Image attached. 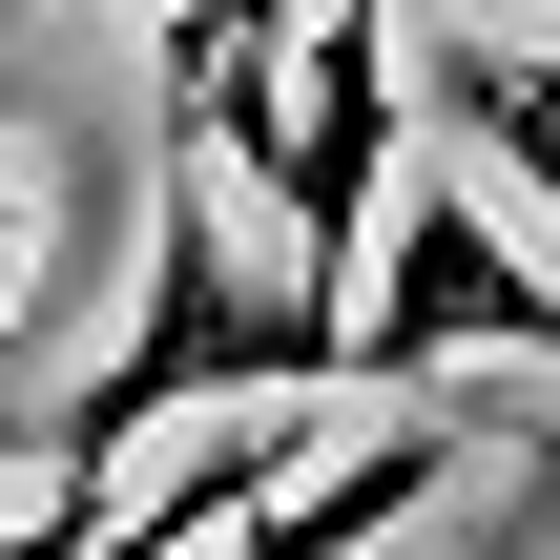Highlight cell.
Segmentation results:
<instances>
[{
    "instance_id": "cell-4",
    "label": "cell",
    "mask_w": 560,
    "mask_h": 560,
    "mask_svg": "<svg viewBox=\"0 0 560 560\" xmlns=\"http://www.w3.org/2000/svg\"><path fill=\"white\" fill-rule=\"evenodd\" d=\"M478 436H499L478 395H416V416H374V436H332L312 478H270V499H249V520H229L208 560H374L395 520H436V499L478 478Z\"/></svg>"
},
{
    "instance_id": "cell-3",
    "label": "cell",
    "mask_w": 560,
    "mask_h": 560,
    "mask_svg": "<svg viewBox=\"0 0 560 560\" xmlns=\"http://www.w3.org/2000/svg\"><path fill=\"white\" fill-rule=\"evenodd\" d=\"M353 374H560V270L499 229L478 166H395V229H374V312H353Z\"/></svg>"
},
{
    "instance_id": "cell-6",
    "label": "cell",
    "mask_w": 560,
    "mask_h": 560,
    "mask_svg": "<svg viewBox=\"0 0 560 560\" xmlns=\"http://www.w3.org/2000/svg\"><path fill=\"white\" fill-rule=\"evenodd\" d=\"M291 21H312V0H187V21H166V62H187V145H208V166H249V145H270Z\"/></svg>"
},
{
    "instance_id": "cell-1",
    "label": "cell",
    "mask_w": 560,
    "mask_h": 560,
    "mask_svg": "<svg viewBox=\"0 0 560 560\" xmlns=\"http://www.w3.org/2000/svg\"><path fill=\"white\" fill-rule=\"evenodd\" d=\"M249 395H353V312L291 270V249H229V166L208 145H166V229H145V291H125V332H104V374L62 395V436H42V478H104L125 499V457L145 436H187V416H249Z\"/></svg>"
},
{
    "instance_id": "cell-5",
    "label": "cell",
    "mask_w": 560,
    "mask_h": 560,
    "mask_svg": "<svg viewBox=\"0 0 560 560\" xmlns=\"http://www.w3.org/2000/svg\"><path fill=\"white\" fill-rule=\"evenodd\" d=\"M395 83H416V145H436V166L520 187V208L560 229V42H520V21H436V42H395Z\"/></svg>"
},
{
    "instance_id": "cell-2",
    "label": "cell",
    "mask_w": 560,
    "mask_h": 560,
    "mask_svg": "<svg viewBox=\"0 0 560 560\" xmlns=\"http://www.w3.org/2000/svg\"><path fill=\"white\" fill-rule=\"evenodd\" d=\"M395 166H416V83H395V0H332V21H291V83H270V145L229 166L249 208H270V249L353 312V249L395 229Z\"/></svg>"
},
{
    "instance_id": "cell-7",
    "label": "cell",
    "mask_w": 560,
    "mask_h": 560,
    "mask_svg": "<svg viewBox=\"0 0 560 560\" xmlns=\"http://www.w3.org/2000/svg\"><path fill=\"white\" fill-rule=\"evenodd\" d=\"M478 21H499V0H478Z\"/></svg>"
}]
</instances>
